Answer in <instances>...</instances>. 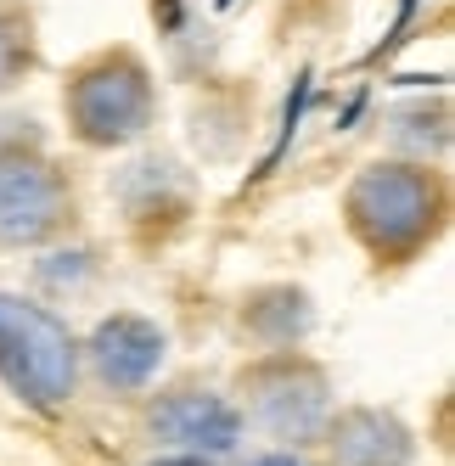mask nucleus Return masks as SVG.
<instances>
[{
    "label": "nucleus",
    "mask_w": 455,
    "mask_h": 466,
    "mask_svg": "<svg viewBox=\"0 0 455 466\" xmlns=\"http://www.w3.org/2000/svg\"><path fill=\"white\" fill-rule=\"evenodd\" d=\"M40 62V40H35V12L23 0H0V90L23 85Z\"/></svg>",
    "instance_id": "obj_9"
},
{
    "label": "nucleus",
    "mask_w": 455,
    "mask_h": 466,
    "mask_svg": "<svg viewBox=\"0 0 455 466\" xmlns=\"http://www.w3.org/2000/svg\"><path fill=\"white\" fill-rule=\"evenodd\" d=\"M152 466H208V455H180V450H175V455H164V461H152Z\"/></svg>",
    "instance_id": "obj_11"
},
{
    "label": "nucleus",
    "mask_w": 455,
    "mask_h": 466,
    "mask_svg": "<svg viewBox=\"0 0 455 466\" xmlns=\"http://www.w3.org/2000/svg\"><path fill=\"white\" fill-rule=\"evenodd\" d=\"M248 466H309L304 455H287V450H276V455H258V461H248Z\"/></svg>",
    "instance_id": "obj_10"
},
{
    "label": "nucleus",
    "mask_w": 455,
    "mask_h": 466,
    "mask_svg": "<svg viewBox=\"0 0 455 466\" xmlns=\"http://www.w3.org/2000/svg\"><path fill=\"white\" fill-rule=\"evenodd\" d=\"M242 393H248L253 421L281 444H304L315 432H327V421H332L327 371L298 360V354H287V349L258 360L253 371H242Z\"/></svg>",
    "instance_id": "obj_5"
},
{
    "label": "nucleus",
    "mask_w": 455,
    "mask_h": 466,
    "mask_svg": "<svg viewBox=\"0 0 455 466\" xmlns=\"http://www.w3.org/2000/svg\"><path fill=\"white\" fill-rule=\"evenodd\" d=\"M327 439L338 466H410L416 455L405 421L388 410H343L327 421Z\"/></svg>",
    "instance_id": "obj_8"
},
{
    "label": "nucleus",
    "mask_w": 455,
    "mask_h": 466,
    "mask_svg": "<svg viewBox=\"0 0 455 466\" xmlns=\"http://www.w3.org/2000/svg\"><path fill=\"white\" fill-rule=\"evenodd\" d=\"M0 382L35 410H62L79 382L74 331L17 292H0Z\"/></svg>",
    "instance_id": "obj_2"
},
{
    "label": "nucleus",
    "mask_w": 455,
    "mask_h": 466,
    "mask_svg": "<svg viewBox=\"0 0 455 466\" xmlns=\"http://www.w3.org/2000/svg\"><path fill=\"white\" fill-rule=\"evenodd\" d=\"M74 219V186L40 141H0V248L51 242Z\"/></svg>",
    "instance_id": "obj_4"
},
{
    "label": "nucleus",
    "mask_w": 455,
    "mask_h": 466,
    "mask_svg": "<svg viewBox=\"0 0 455 466\" xmlns=\"http://www.w3.org/2000/svg\"><path fill=\"white\" fill-rule=\"evenodd\" d=\"M90 365L107 388L136 393L157 377V365H164V331L147 315H113V320L96 326V338H90Z\"/></svg>",
    "instance_id": "obj_7"
},
{
    "label": "nucleus",
    "mask_w": 455,
    "mask_h": 466,
    "mask_svg": "<svg viewBox=\"0 0 455 466\" xmlns=\"http://www.w3.org/2000/svg\"><path fill=\"white\" fill-rule=\"evenodd\" d=\"M62 113L85 147H129L152 129L157 90L136 51H96L62 85Z\"/></svg>",
    "instance_id": "obj_3"
},
{
    "label": "nucleus",
    "mask_w": 455,
    "mask_h": 466,
    "mask_svg": "<svg viewBox=\"0 0 455 466\" xmlns=\"http://www.w3.org/2000/svg\"><path fill=\"white\" fill-rule=\"evenodd\" d=\"M147 432L157 444H169L180 455H231L242 439V410L231 399H219L208 388H175L157 393V405L147 410Z\"/></svg>",
    "instance_id": "obj_6"
},
{
    "label": "nucleus",
    "mask_w": 455,
    "mask_h": 466,
    "mask_svg": "<svg viewBox=\"0 0 455 466\" xmlns=\"http://www.w3.org/2000/svg\"><path fill=\"white\" fill-rule=\"evenodd\" d=\"M444 219V186L421 163H371L349 186V225L371 253L410 258Z\"/></svg>",
    "instance_id": "obj_1"
}]
</instances>
